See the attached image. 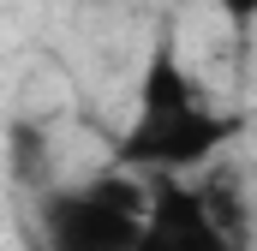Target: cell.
I'll return each instance as SVG.
<instances>
[{
	"mask_svg": "<svg viewBox=\"0 0 257 251\" xmlns=\"http://www.w3.org/2000/svg\"><path fill=\"white\" fill-rule=\"evenodd\" d=\"M239 132L233 114L209 108L192 72L180 66L174 42H156L138 84V114L120 138V168L132 174H192L221 156V144Z\"/></svg>",
	"mask_w": 257,
	"mask_h": 251,
	"instance_id": "obj_1",
	"label": "cell"
},
{
	"mask_svg": "<svg viewBox=\"0 0 257 251\" xmlns=\"http://www.w3.org/2000/svg\"><path fill=\"white\" fill-rule=\"evenodd\" d=\"M150 180L114 168L84 186L36 191V251H138Z\"/></svg>",
	"mask_w": 257,
	"mask_h": 251,
	"instance_id": "obj_2",
	"label": "cell"
},
{
	"mask_svg": "<svg viewBox=\"0 0 257 251\" xmlns=\"http://www.w3.org/2000/svg\"><path fill=\"white\" fill-rule=\"evenodd\" d=\"M138 251H245V245L215 215L203 186H186L180 174H150V209H144Z\"/></svg>",
	"mask_w": 257,
	"mask_h": 251,
	"instance_id": "obj_3",
	"label": "cell"
},
{
	"mask_svg": "<svg viewBox=\"0 0 257 251\" xmlns=\"http://www.w3.org/2000/svg\"><path fill=\"white\" fill-rule=\"evenodd\" d=\"M6 162H12V180L30 191H48L54 186V144L36 120H18L6 132Z\"/></svg>",
	"mask_w": 257,
	"mask_h": 251,
	"instance_id": "obj_4",
	"label": "cell"
},
{
	"mask_svg": "<svg viewBox=\"0 0 257 251\" xmlns=\"http://www.w3.org/2000/svg\"><path fill=\"white\" fill-rule=\"evenodd\" d=\"M251 24H257V18H251Z\"/></svg>",
	"mask_w": 257,
	"mask_h": 251,
	"instance_id": "obj_5",
	"label": "cell"
}]
</instances>
